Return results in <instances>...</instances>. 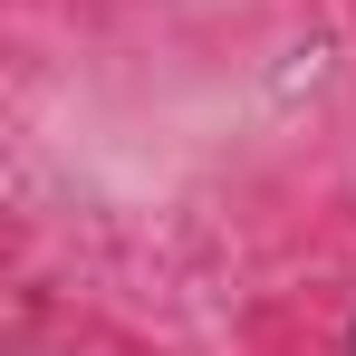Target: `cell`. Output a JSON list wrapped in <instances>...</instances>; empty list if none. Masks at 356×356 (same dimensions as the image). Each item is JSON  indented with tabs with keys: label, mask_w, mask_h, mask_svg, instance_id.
<instances>
[{
	"label": "cell",
	"mask_w": 356,
	"mask_h": 356,
	"mask_svg": "<svg viewBox=\"0 0 356 356\" xmlns=\"http://www.w3.org/2000/svg\"><path fill=\"white\" fill-rule=\"evenodd\" d=\"M347 356H356V318H347Z\"/></svg>",
	"instance_id": "cell-1"
}]
</instances>
